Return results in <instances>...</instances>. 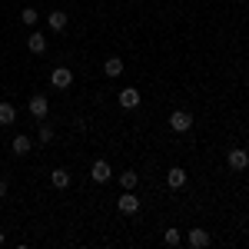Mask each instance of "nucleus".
Returning <instances> with one entry per match:
<instances>
[{
  "label": "nucleus",
  "mask_w": 249,
  "mask_h": 249,
  "mask_svg": "<svg viewBox=\"0 0 249 249\" xmlns=\"http://www.w3.org/2000/svg\"><path fill=\"white\" fill-rule=\"evenodd\" d=\"M50 183H53V190H67V186H70V173L67 170H53L50 173Z\"/></svg>",
  "instance_id": "nucleus-15"
},
{
  "label": "nucleus",
  "mask_w": 249,
  "mask_h": 249,
  "mask_svg": "<svg viewBox=\"0 0 249 249\" xmlns=\"http://www.w3.org/2000/svg\"><path fill=\"white\" fill-rule=\"evenodd\" d=\"M14 123H17V107L0 100V126H14Z\"/></svg>",
  "instance_id": "nucleus-13"
},
{
  "label": "nucleus",
  "mask_w": 249,
  "mask_h": 249,
  "mask_svg": "<svg viewBox=\"0 0 249 249\" xmlns=\"http://www.w3.org/2000/svg\"><path fill=\"white\" fill-rule=\"evenodd\" d=\"M123 67H126V63H123L120 57H110L107 63H103V73H107V77L113 80V77H120V73H123Z\"/></svg>",
  "instance_id": "nucleus-14"
},
{
  "label": "nucleus",
  "mask_w": 249,
  "mask_h": 249,
  "mask_svg": "<svg viewBox=\"0 0 249 249\" xmlns=\"http://www.w3.org/2000/svg\"><path fill=\"white\" fill-rule=\"evenodd\" d=\"M20 20H23V27H34V23L40 20V14L34 10V7H27V10H20Z\"/></svg>",
  "instance_id": "nucleus-17"
},
{
  "label": "nucleus",
  "mask_w": 249,
  "mask_h": 249,
  "mask_svg": "<svg viewBox=\"0 0 249 249\" xmlns=\"http://www.w3.org/2000/svg\"><path fill=\"white\" fill-rule=\"evenodd\" d=\"M67 23H70V17H67V10H50V14H47V27H50L53 34H60V30H67Z\"/></svg>",
  "instance_id": "nucleus-10"
},
{
  "label": "nucleus",
  "mask_w": 249,
  "mask_h": 249,
  "mask_svg": "<svg viewBox=\"0 0 249 249\" xmlns=\"http://www.w3.org/2000/svg\"><path fill=\"white\" fill-rule=\"evenodd\" d=\"M3 243H7V236H3V230H0V246H3Z\"/></svg>",
  "instance_id": "nucleus-21"
},
{
  "label": "nucleus",
  "mask_w": 249,
  "mask_h": 249,
  "mask_svg": "<svg viewBox=\"0 0 249 249\" xmlns=\"http://www.w3.org/2000/svg\"><path fill=\"white\" fill-rule=\"evenodd\" d=\"M27 50H30L34 57H40V53H47V37H43L40 30H34V34L27 37Z\"/></svg>",
  "instance_id": "nucleus-12"
},
{
  "label": "nucleus",
  "mask_w": 249,
  "mask_h": 249,
  "mask_svg": "<svg viewBox=\"0 0 249 249\" xmlns=\"http://www.w3.org/2000/svg\"><path fill=\"white\" fill-rule=\"evenodd\" d=\"M116 206H120V213L133 216V213H140V196H133V190H123V196L116 199Z\"/></svg>",
  "instance_id": "nucleus-7"
},
{
  "label": "nucleus",
  "mask_w": 249,
  "mask_h": 249,
  "mask_svg": "<svg viewBox=\"0 0 249 249\" xmlns=\"http://www.w3.org/2000/svg\"><path fill=\"white\" fill-rule=\"evenodd\" d=\"M40 143H50V140H53V126H50V123H43V120H40Z\"/></svg>",
  "instance_id": "nucleus-19"
},
{
  "label": "nucleus",
  "mask_w": 249,
  "mask_h": 249,
  "mask_svg": "<svg viewBox=\"0 0 249 249\" xmlns=\"http://www.w3.org/2000/svg\"><path fill=\"white\" fill-rule=\"evenodd\" d=\"M30 150H34V140H30L27 133H17L14 140H10V153L14 156H27Z\"/></svg>",
  "instance_id": "nucleus-9"
},
{
  "label": "nucleus",
  "mask_w": 249,
  "mask_h": 249,
  "mask_svg": "<svg viewBox=\"0 0 249 249\" xmlns=\"http://www.w3.org/2000/svg\"><path fill=\"white\" fill-rule=\"evenodd\" d=\"M116 100H120V107H123V110H136V107L143 103V96H140V90H133V87L120 90V96H116Z\"/></svg>",
  "instance_id": "nucleus-8"
},
{
  "label": "nucleus",
  "mask_w": 249,
  "mask_h": 249,
  "mask_svg": "<svg viewBox=\"0 0 249 249\" xmlns=\"http://www.w3.org/2000/svg\"><path fill=\"white\" fill-rule=\"evenodd\" d=\"M50 87L53 90H70L73 87V70L70 67H53L50 70Z\"/></svg>",
  "instance_id": "nucleus-1"
},
{
  "label": "nucleus",
  "mask_w": 249,
  "mask_h": 249,
  "mask_svg": "<svg viewBox=\"0 0 249 249\" xmlns=\"http://www.w3.org/2000/svg\"><path fill=\"white\" fill-rule=\"evenodd\" d=\"M27 110H30L34 120H47V113H50V100H47L43 93H34V96H30V103H27Z\"/></svg>",
  "instance_id": "nucleus-2"
},
{
  "label": "nucleus",
  "mask_w": 249,
  "mask_h": 249,
  "mask_svg": "<svg viewBox=\"0 0 249 249\" xmlns=\"http://www.w3.org/2000/svg\"><path fill=\"white\" fill-rule=\"evenodd\" d=\"M166 186H170V190H183V186H186V170H183V166H170Z\"/></svg>",
  "instance_id": "nucleus-11"
},
{
  "label": "nucleus",
  "mask_w": 249,
  "mask_h": 249,
  "mask_svg": "<svg viewBox=\"0 0 249 249\" xmlns=\"http://www.w3.org/2000/svg\"><path fill=\"white\" fill-rule=\"evenodd\" d=\"M170 130H176V133H190L193 130V113H186V110H173L170 113Z\"/></svg>",
  "instance_id": "nucleus-3"
},
{
  "label": "nucleus",
  "mask_w": 249,
  "mask_h": 249,
  "mask_svg": "<svg viewBox=\"0 0 249 249\" xmlns=\"http://www.w3.org/2000/svg\"><path fill=\"white\" fill-rule=\"evenodd\" d=\"M163 243H166V246H179V243H183V232L179 230H166L163 232Z\"/></svg>",
  "instance_id": "nucleus-18"
},
{
  "label": "nucleus",
  "mask_w": 249,
  "mask_h": 249,
  "mask_svg": "<svg viewBox=\"0 0 249 249\" xmlns=\"http://www.w3.org/2000/svg\"><path fill=\"white\" fill-rule=\"evenodd\" d=\"M226 163H230V170L243 173V170H249V153L243 150V146H232L230 153H226Z\"/></svg>",
  "instance_id": "nucleus-4"
},
{
  "label": "nucleus",
  "mask_w": 249,
  "mask_h": 249,
  "mask_svg": "<svg viewBox=\"0 0 249 249\" xmlns=\"http://www.w3.org/2000/svg\"><path fill=\"white\" fill-rule=\"evenodd\" d=\"M0 196H7V179H0Z\"/></svg>",
  "instance_id": "nucleus-20"
},
{
  "label": "nucleus",
  "mask_w": 249,
  "mask_h": 249,
  "mask_svg": "<svg viewBox=\"0 0 249 249\" xmlns=\"http://www.w3.org/2000/svg\"><path fill=\"white\" fill-rule=\"evenodd\" d=\"M136 183H140V173L136 170H123L120 173V186H123V190H136Z\"/></svg>",
  "instance_id": "nucleus-16"
},
{
  "label": "nucleus",
  "mask_w": 249,
  "mask_h": 249,
  "mask_svg": "<svg viewBox=\"0 0 249 249\" xmlns=\"http://www.w3.org/2000/svg\"><path fill=\"white\" fill-rule=\"evenodd\" d=\"M210 243H213V236L206 230H199V226L186 232V246H190V249H206Z\"/></svg>",
  "instance_id": "nucleus-5"
},
{
  "label": "nucleus",
  "mask_w": 249,
  "mask_h": 249,
  "mask_svg": "<svg viewBox=\"0 0 249 249\" xmlns=\"http://www.w3.org/2000/svg\"><path fill=\"white\" fill-rule=\"evenodd\" d=\"M110 176H113L110 163H107V160H93V166H90V179H93V183H110Z\"/></svg>",
  "instance_id": "nucleus-6"
}]
</instances>
